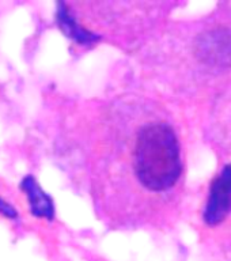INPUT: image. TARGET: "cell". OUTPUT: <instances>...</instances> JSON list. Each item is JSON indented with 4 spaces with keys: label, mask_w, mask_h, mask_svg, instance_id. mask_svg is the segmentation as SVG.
<instances>
[{
    "label": "cell",
    "mask_w": 231,
    "mask_h": 261,
    "mask_svg": "<svg viewBox=\"0 0 231 261\" xmlns=\"http://www.w3.org/2000/svg\"><path fill=\"white\" fill-rule=\"evenodd\" d=\"M231 212V163L226 165L210 188L204 222L208 226H218Z\"/></svg>",
    "instance_id": "3"
},
{
    "label": "cell",
    "mask_w": 231,
    "mask_h": 261,
    "mask_svg": "<svg viewBox=\"0 0 231 261\" xmlns=\"http://www.w3.org/2000/svg\"><path fill=\"white\" fill-rule=\"evenodd\" d=\"M195 55L200 63L211 68L231 67V30L227 28L210 29L201 33L195 42Z\"/></svg>",
    "instance_id": "2"
},
{
    "label": "cell",
    "mask_w": 231,
    "mask_h": 261,
    "mask_svg": "<svg viewBox=\"0 0 231 261\" xmlns=\"http://www.w3.org/2000/svg\"><path fill=\"white\" fill-rule=\"evenodd\" d=\"M0 212L7 216H15V212H14V210H12L10 205H7V204L4 203V201H2V200H0Z\"/></svg>",
    "instance_id": "6"
},
{
    "label": "cell",
    "mask_w": 231,
    "mask_h": 261,
    "mask_svg": "<svg viewBox=\"0 0 231 261\" xmlns=\"http://www.w3.org/2000/svg\"><path fill=\"white\" fill-rule=\"evenodd\" d=\"M181 170L174 130L166 124H151L143 128L135 150V171L140 182L150 191H167L178 181Z\"/></svg>",
    "instance_id": "1"
},
{
    "label": "cell",
    "mask_w": 231,
    "mask_h": 261,
    "mask_svg": "<svg viewBox=\"0 0 231 261\" xmlns=\"http://www.w3.org/2000/svg\"><path fill=\"white\" fill-rule=\"evenodd\" d=\"M60 19H61V24H64L65 29L68 30V34L73 36L76 40L82 41V42H87V41L95 40V37L91 36V34H87L86 32H82L81 29L76 28V24L73 23L72 20L69 19L68 16L64 15L63 12H60Z\"/></svg>",
    "instance_id": "5"
},
{
    "label": "cell",
    "mask_w": 231,
    "mask_h": 261,
    "mask_svg": "<svg viewBox=\"0 0 231 261\" xmlns=\"http://www.w3.org/2000/svg\"><path fill=\"white\" fill-rule=\"evenodd\" d=\"M22 188H23L26 193L29 196V201L32 205V211L34 215L37 216H45L52 219L53 218V204L50 201L48 196L45 195L42 189H41L37 182L32 177H28L22 182Z\"/></svg>",
    "instance_id": "4"
}]
</instances>
